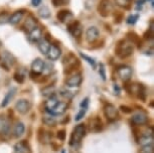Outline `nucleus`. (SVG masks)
I'll list each match as a JSON object with an SVG mask.
<instances>
[{
  "label": "nucleus",
  "instance_id": "bb28decb",
  "mask_svg": "<svg viewBox=\"0 0 154 153\" xmlns=\"http://www.w3.org/2000/svg\"><path fill=\"white\" fill-rule=\"evenodd\" d=\"M54 70V65L51 63V62H46L43 63V70H42V73H45V74H49V73H51Z\"/></svg>",
  "mask_w": 154,
  "mask_h": 153
},
{
  "label": "nucleus",
  "instance_id": "39448f33",
  "mask_svg": "<svg viewBox=\"0 0 154 153\" xmlns=\"http://www.w3.org/2000/svg\"><path fill=\"white\" fill-rule=\"evenodd\" d=\"M131 121L133 124H135V125H138V126L144 125V124H146L148 122V116L145 112L138 111V112H136L135 114H133Z\"/></svg>",
  "mask_w": 154,
  "mask_h": 153
},
{
  "label": "nucleus",
  "instance_id": "2eb2a0df",
  "mask_svg": "<svg viewBox=\"0 0 154 153\" xmlns=\"http://www.w3.org/2000/svg\"><path fill=\"white\" fill-rule=\"evenodd\" d=\"M43 63L45 62L42 59H35L31 63V72L35 75H40L43 70Z\"/></svg>",
  "mask_w": 154,
  "mask_h": 153
},
{
  "label": "nucleus",
  "instance_id": "f257e3e1",
  "mask_svg": "<svg viewBox=\"0 0 154 153\" xmlns=\"http://www.w3.org/2000/svg\"><path fill=\"white\" fill-rule=\"evenodd\" d=\"M133 50H134L133 43L122 40V41L119 42V44L117 45L116 54H117V56L120 57L121 59H125V57L131 56V54H133Z\"/></svg>",
  "mask_w": 154,
  "mask_h": 153
},
{
  "label": "nucleus",
  "instance_id": "c9c22d12",
  "mask_svg": "<svg viewBox=\"0 0 154 153\" xmlns=\"http://www.w3.org/2000/svg\"><path fill=\"white\" fill-rule=\"evenodd\" d=\"M66 130H60L59 132H57V138H59L60 140L63 141L66 139Z\"/></svg>",
  "mask_w": 154,
  "mask_h": 153
},
{
  "label": "nucleus",
  "instance_id": "f8f14e48",
  "mask_svg": "<svg viewBox=\"0 0 154 153\" xmlns=\"http://www.w3.org/2000/svg\"><path fill=\"white\" fill-rule=\"evenodd\" d=\"M66 109H68V103L59 102L54 109H51V110L48 112L53 115V116H60V115H63V113H66Z\"/></svg>",
  "mask_w": 154,
  "mask_h": 153
},
{
  "label": "nucleus",
  "instance_id": "f3484780",
  "mask_svg": "<svg viewBox=\"0 0 154 153\" xmlns=\"http://www.w3.org/2000/svg\"><path fill=\"white\" fill-rule=\"evenodd\" d=\"M36 24H37V20L35 17H33L32 15H29L26 18V20H25L23 27H24V29L26 30L27 32H29L34 27H36Z\"/></svg>",
  "mask_w": 154,
  "mask_h": 153
},
{
  "label": "nucleus",
  "instance_id": "c85d7f7f",
  "mask_svg": "<svg viewBox=\"0 0 154 153\" xmlns=\"http://www.w3.org/2000/svg\"><path fill=\"white\" fill-rule=\"evenodd\" d=\"M80 56L83 57L84 60H86L87 63H89L90 65L92 66L93 68H96V62H95V60L93 59V57H89V56H87V54H84L83 53H80Z\"/></svg>",
  "mask_w": 154,
  "mask_h": 153
},
{
  "label": "nucleus",
  "instance_id": "423d86ee",
  "mask_svg": "<svg viewBox=\"0 0 154 153\" xmlns=\"http://www.w3.org/2000/svg\"><path fill=\"white\" fill-rule=\"evenodd\" d=\"M104 113H105V116L107 117V119L109 121H115L118 118V111L116 109V107L112 104H107L104 108Z\"/></svg>",
  "mask_w": 154,
  "mask_h": 153
},
{
  "label": "nucleus",
  "instance_id": "6e6552de",
  "mask_svg": "<svg viewBox=\"0 0 154 153\" xmlns=\"http://www.w3.org/2000/svg\"><path fill=\"white\" fill-rule=\"evenodd\" d=\"M68 29L69 31V33H71L74 37H80L82 35L83 29H82V25H81L79 21L71 22V23L69 24Z\"/></svg>",
  "mask_w": 154,
  "mask_h": 153
},
{
  "label": "nucleus",
  "instance_id": "a878e982",
  "mask_svg": "<svg viewBox=\"0 0 154 153\" xmlns=\"http://www.w3.org/2000/svg\"><path fill=\"white\" fill-rule=\"evenodd\" d=\"M139 143H140L142 146L150 145V144H152V143H153V136H152V135H150V136L142 137L141 139L139 140Z\"/></svg>",
  "mask_w": 154,
  "mask_h": 153
},
{
  "label": "nucleus",
  "instance_id": "58836bf2",
  "mask_svg": "<svg viewBox=\"0 0 154 153\" xmlns=\"http://www.w3.org/2000/svg\"><path fill=\"white\" fill-rule=\"evenodd\" d=\"M120 109H121V111L122 112H124V113H131L132 112V109L130 108V107H127V106H123L122 105L121 107H120Z\"/></svg>",
  "mask_w": 154,
  "mask_h": 153
},
{
  "label": "nucleus",
  "instance_id": "7ed1b4c3",
  "mask_svg": "<svg viewBox=\"0 0 154 153\" xmlns=\"http://www.w3.org/2000/svg\"><path fill=\"white\" fill-rule=\"evenodd\" d=\"M117 74L118 76L120 77V79L122 81H124V82H127V81H129L131 79L132 75H133V70L131 67H129V66H120V67H118L117 69Z\"/></svg>",
  "mask_w": 154,
  "mask_h": 153
},
{
  "label": "nucleus",
  "instance_id": "a211bd4d",
  "mask_svg": "<svg viewBox=\"0 0 154 153\" xmlns=\"http://www.w3.org/2000/svg\"><path fill=\"white\" fill-rule=\"evenodd\" d=\"M37 47H38V50L39 51L42 53V54H46L48 51L49 50V47H51V43L46 38H40L38 41H37Z\"/></svg>",
  "mask_w": 154,
  "mask_h": 153
},
{
  "label": "nucleus",
  "instance_id": "20e7f679",
  "mask_svg": "<svg viewBox=\"0 0 154 153\" xmlns=\"http://www.w3.org/2000/svg\"><path fill=\"white\" fill-rule=\"evenodd\" d=\"M98 10H99V13L101 14L102 16H108L110 12L113 10V4L110 0H102L99 4V7H98Z\"/></svg>",
  "mask_w": 154,
  "mask_h": 153
},
{
  "label": "nucleus",
  "instance_id": "dca6fc26",
  "mask_svg": "<svg viewBox=\"0 0 154 153\" xmlns=\"http://www.w3.org/2000/svg\"><path fill=\"white\" fill-rule=\"evenodd\" d=\"M23 14H24L23 10H17V11H15V12L11 14V15L9 16V18H8V21H9V23L12 24V25L18 24L19 22L21 21V19H22V17H23Z\"/></svg>",
  "mask_w": 154,
  "mask_h": 153
},
{
  "label": "nucleus",
  "instance_id": "ea45409f",
  "mask_svg": "<svg viewBox=\"0 0 154 153\" xmlns=\"http://www.w3.org/2000/svg\"><path fill=\"white\" fill-rule=\"evenodd\" d=\"M40 3H42V0H31V4H32V6L34 7L38 6Z\"/></svg>",
  "mask_w": 154,
  "mask_h": 153
},
{
  "label": "nucleus",
  "instance_id": "0eeeda50",
  "mask_svg": "<svg viewBox=\"0 0 154 153\" xmlns=\"http://www.w3.org/2000/svg\"><path fill=\"white\" fill-rule=\"evenodd\" d=\"M30 107H31L30 102L25 99H21V100L17 101L15 104V109L20 114H26L27 112L30 110Z\"/></svg>",
  "mask_w": 154,
  "mask_h": 153
},
{
  "label": "nucleus",
  "instance_id": "f704fd0d",
  "mask_svg": "<svg viewBox=\"0 0 154 153\" xmlns=\"http://www.w3.org/2000/svg\"><path fill=\"white\" fill-rule=\"evenodd\" d=\"M86 112H87V108H81L80 112L78 113L77 116H75V121H80L81 119H82V118L85 116Z\"/></svg>",
  "mask_w": 154,
  "mask_h": 153
},
{
  "label": "nucleus",
  "instance_id": "cd10ccee",
  "mask_svg": "<svg viewBox=\"0 0 154 153\" xmlns=\"http://www.w3.org/2000/svg\"><path fill=\"white\" fill-rule=\"evenodd\" d=\"M138 18H139V14H131V15H129L127 17L126 22L128 24L133 25V24H135L136 22H137Z\"/></svg>",
  "mask_w": 154,
  "mask_h": 153
},
{
  "label": "nucleus",
  "instance_id": "2f4dec72",
  "mask_svg": "<svg viewBox=\"0 0 154 153\" xmlns=\"http://www.w3.org/2000/svg\"><path fill=\"white\" fill-rule=\"evenodd\" d=\"M116 3H117L119 6L124 7V8H128L129 7V0H116Z\"/></svg>",
  "mask_w": 154,
  "mask_h": 153
},
{
  "label": "nucleus",
  "instance_id": "72a5a7b5",
  "mask_svg": "<svg viewBox=\"0 0 154 153\" xmlns=\"http://www.w3.org/2000/svg\"><path fill=\"white\" fill-rule=\"evenodd\" d=\"M99 74L102 78V80H106V73H105V68H104L103 63H100V67H99Z\"/></svg>",
  "mask_w": 154,
  "mask_h": 153
},
{
  "label": "nucleus",
  "instance_id": "1a4fd4ad",
  "mask_svg": "<svg viewBox=\"0 0 154 153\" xmlns=\"http://www.w3.org/2000/svg\"><path fill=\"white\" fill-rule=\"evenodd\" d=\"M99 35H100V32H99V29L96 26L89 27L86 31V39H87V41L90 43L97 40Z\"/></svg>",
  "mask_w": 154,
  "mask_h": 153
},
{
  "label": "nucleus",
  "instance_id": "473e14b6",
  "mask_svg": "<svg viewBox=\"0 0 154 153\" xmlns=\"http://www.w3.org/2000/svg\"><path fill=\"white\" fill-rule=\"evenodd\" d=\"M9 128H10V125L9 123L7 122V121H5V122H3V124H2V134H8V132H9Z\"/></svg>",
  "mask_w": 154,
  "mask_h": 153
},
{
  "label": "nucleus",
  "instance_id": "f03ea898",
  "mask_svg": "<svg viewBox=\"0 0 154 153\" xmlns=\"http://www.w3.org/2000/svg\"><path fill=\"white\" fill-rule=\"evenodd\" d=\"M85 135H86V126L84 125V124L77 125L74 128V130H72L71 139H69V144L74 145V144L79 143L80 141L85 137Z\"/></svg>",
  "mask_w": 154,
  "mask_h": 153
},
{
  "label": "nucleus",
  "instance_id": "9d476101",
  "mask_svg": "<svg viewBox=\"0 0 154 153\" xmlns=\"http://www.w3.org/2000/svg\"><path fill=\"white\" fill-rule=\"evenodd\" d=\"M60 54H62L60 48L56 44H51L49 47V50L48 51V54H46V56H48L49 60H57L60 59Z\"/></svg>",
  "mask_w": 154,
  "mask_h": 153
},
{
  "label": "nucleus",
  "instance_id": "79ce46f5",
  "mask_svg": "<svg viewBox=\"0 0 154 153\" xmlns=\"http://www.w3.org/2000/svg\"><path fill=\"white\" fill-rule=\"evenodd\" d=\"M148 1L150 2V4H151V6H153V4H154V2H153V0H148Z\"/></svg>",
  "mask_w": 154,
  "mask_h": 153
},
{
  "label": "nucleus",
  "instance_id": "9b49d317",
  "mask_svg": "<svg viewBox=\"0 0 154 153\" xmlns=\"http://www.w3.org/2000/svg\"><path fill=\"white\" fill-rule=\"evenodd\" d=\"M82 81H83L82 75L75 74L74 76L69 77V79L66 81V84L69 88H75V87H79L81 84H82Z\"/></svg>",
  "mask_w": 154,
  "mask_h": 153
},
{
  "label": "nucleus",
  "instance_id": "e433bc0d",
  "mask_svg": "<svg viewBox=\"0 0 154 153\" xmlns=\"http://www.w3.org/2000/svg\"><path fill=\"white\" fill-rule=\"evenodd\" d=\"M60 95L65 98H68V99H71L72 98V95H71V92L68 91V90H62L60 91Z\"/></svg>",
  "mask_w": 154,
  "mask_h": 153
},
{
  "label": "nucleus",
  "instance_id": "a19ab883",
  "mask_svg": "<svg viewBox=\"0 0 154 153\" xmlns=\"http://www.w3.org/2000/svg\"><path fill=\"white\" fill-rule=\"evenodd\" d=\"M145 2H146V0H137V1H136V4H137V8L139 7V6H142V5H143Z\"/></svg>",
  "mask_w": 154,
  "mask_h": 153
},
{
  "label": "nucleus",
  "instance_id": "b1692460",
  "mask_svg": "<svg viewBox=\"0 0 154 153\" xmlns=\"http://www.w3.org/2000/svg\"><path fill=\"white\" fill-rule=\"evenodd\" d=\"M38 15L42 18H48L51 16V10H49V8L48 6H42V8H39Z\"/></svg>",
  "mask_w": 154,
  "mask_h": 153
},
{
  "label": "nucleus",
  "instance_id": "7c9ffc66",
  "mask_svg": "<svg viewBox=\"0 0 154 153\" xmlns=\"http://www.w3.org/2000/svg\"><path fill=\"white\" fill-rule=\"evenodd\" d=\"M54 6H63L69 3V0H51Z\"/></svg>",
  "mask_w": 154,
  "mask_h": 153
},
{
  "label": "nucleus",
  "instance_id": "4be33fe9",
  "mask_svg": "<svg viewBox=\"0 0 154 153\" xmlns=\"http://www.w3.org/2000/svg\"><path fill=\"white\" fill-rule=\"evenodd\" d=\"M15 92H16V89L15 88H12L9 92H8V93L6 94V96H5V98L3 99V101H2L1 107H6L8 104L10 103V101L13 99L14 95H15Z\"/></svg>",
  "mask_w": 154,
  "mask_h": 153
},
{
  "label": "nucleus",
  "instance_id": "393cba45",
  "mask_svg": "<svg viewBox=\"0 0 154 153\" xmlns=\"http://www.w3.org/2000/svg\"><path fill=\"white\" fill-rule=\"evenodd\" d=\"M42 122L48 126H54L57 123V120L53 115L51 116H45L42 118Z\"/></svg>",
  "mask_w": 154,
  "mask_h": 153
},
{
  "label": "nucleus",
  "instance_id": "412c9836",
  "mask_svg": "<svg viewBox=\"0 0 154 153\" xmlns=\"http://www.w3.org/2000/svg\"><path fill=\"white\" fill-rule=\"evenodd\" d=\"M24 131H25V126L24 124L22 122H18L14 126V129H13V135L15 138H19L21 137L23 134H24Z\"/></svg>",
  "mask_w": 154,
  "mask_h": 153
},
{
  "label": "nucleus",
  "instance_id": "c756f323",
  "mask_svg": "<svg viewBox=\"0 0 154 153\" xmlns=\"http://www.w3.org/2000/svg\"><path fill=\"white\" fill-rule=\"evenodd\" d=\"M139 153H154V148L153 145L150 144V145H145L142 146V148L140 149Z\"/></svg>",
  "mask_w": 154,
  "mask_h": 153
},
{
  "label": "nucleus",
  "instance_id": "aec40b11",
  "mask_svg": "<svg viewBox=\"0 0 154 153\" xmlns=\"http://www.w3.org/2000/svg\"><path fill=\"white\" fill-rule=\"evenodd\" d=\"M60 101L59 99L54 96H51V97H49L48 101H45V109H46V111H51V109H54V107H56L57 105V103H59Z\"/></svg>",
  "mask_w": 154,
  "mask_h": 153
},
{
  "label": "nucleus",
  "instance_id": "37998d69",
  "mask_svg": "<svg viewBox=\"0 0 154 153\" xmlns=\"http://www.w3.org/2000/svg\"><path fill=\"white\" fill-rule=\"evenodd\" d=\"M129 1H131V0H129Z\"/></svg>",
  "mask_w": 154,
  "mask_h": 153
},
{
  "label": "nucleus",
  "instance_id": "ddd939ff",
  "mask_svg": "<svg viewBox=\"0 0 154 153\" xmlns=\"http://www.w3.org/2000/svg\"><path fill=\"white\" fill-rule=\"evenodd\" d=\"M57 17L60 22H63V23H71L72 18H74V15H72L71 11H69V10H62L57 13Z\"/></svg>",
  "mask_w": 154,
  "mask_h": 153
},
{
  "label": "nucleus",
  "instance_id": "6ab92c4d",
  "mask_svg": "<svg viewBox=\"0 0 154 153\" xmlns=\"http://www.w3.org/2000/svg\"><path fill=\"white\" fill-rule=\"evenodd\" d=\"M14 153H30V149L26 142L21 141V142L17 143L14 145Z\"/></svg>",
  "mask_w": 154,
  "mask_h": 153
},
{
  "label": "nucleus",
  "instance_id": "5701e85b",
  "mask_svg": "<svg viewBox=\"0 0 154 153\" xmlns=\"http://www.w3.org/2000/svg\"><path fill=\"white\" fill-rule=\"evenodd\" d=\"M54 91H56L54 86H48V87H45V89H42V93L43 97L49 98V97H51V96H54Z\"/></svg>",
  "mask_w": 154,
  "mask_h": 153
},
{
  "label": "nucleus",
  "instance_id": "4468645a",
  "mask_svg": "<svg viewBox=\"0 0 154 153\" xmlns=\"http://www.w3.org/2000/svg\"><path fill=\"white\" fill-rule=\"evenodd\" d=\"M42 36V30L39 27H34L32 30L28 32V39L30 42H37Z\"/></svg>",
  "mask_w": 154,
  "mask_h": 153
},
{
  "label": "nucleus",
  "instance_id": "4c0bfd02",
  "mask_svg": "<svg viewBox=\"0 0 154 153\" xmlns=\"http://www.w3.org/2000/svg\"><path fill=\"white\" fill-rule=\"evenodd\" d=\"M14 80L16 81L17 83H23V81H24V78H23L22 75L20 74H14Z\"/></svg>",
  "mask_w": 154,
  "mask_h": 153
}]
</instances>
